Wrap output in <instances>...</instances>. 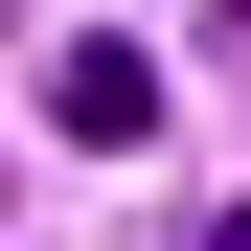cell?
Listing matches in <instances>:
<instances>
[{
    "label": "cell",
    "mask_w": 251,
    "mask_h": 251,
    "mask_svg": "<svg viewBox=\"0 0 251 251\" xmlns=\"http://www.w3.org/2000/svg\"><path fill=\"white\" fill-rule=\"evenodd\" d=\"M205 251H251V205H205Z\"/></svg>",
    "instance_id": "2"
},
{
    "label": "cell",
    "mask_w": 251,
    "mask_h": 251,
    "mask_svg": "<svg viewBox=\"0 0 251 251\" xmlns=\"http://www.w3.org/2000/svg\"><path fill=\"white\" fill-rule=\"evenodd\" d=\"M46 137H69V160H137V137H160V69H137V46H69V69H46Z\"/></svg>",
    "instance_id": "1"
}]
</instances>
